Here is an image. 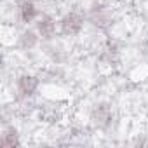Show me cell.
<instances>
[{
    "instance_id": "obj_1",
    "label": "cell",
    "mask_w": 148,
    "mask_h": 148,
    "mask_svg": "<svg viewBox=\"0 0 148 148\" xmlns=\"http://www.w3.org/2000/svg\"><path fill=\"white\" fill-rule=\"evenodd\" d=\"M89 21L98 28H108L112 25V11L103 4H94L89 11Z\"/></svg>"
},
{
    "instance_id": "obj_2",
    "label": "cell",
    "mask_w": 148,
    "mask_h": 148,
    "mask_svg": "<svg viewBox=\"0 0 148 148\" xmlns=\"http://www.w3.org/2000/svg\"><path fill=\"white\" fill-rule=\"evenodd\" d=\"M61 32L64 35H77L82 26H84V18L77 12H68L63 19H61Z\"/></svg>"
},
{
    "instance_id": "obj_3",
    "label": "cell",
    "mask_w": 148,
    "mask_h": 148,
    "mask_svg": "<svg viewBox=\"0 0 148 148\" xmlns=\"http://www.w3.org/2000/svg\"><path fill=\"white\" fill-rule=\"evenodd\" d=\"M91 119H92L94 125H98V127H108L110 122H112V108H110V105H106V103L98 105L92 110Z\"/></svg>"
},
{
    "instance_id": "obj_4",
    "label": "cell",
    "mask_w": 148,
    "mask_h": 148,
    "mask_svg": "<svg viewBox=\"0 0 148 148\" xmlns=\"http://www.w3.org/2000/svg\"><path fill=\"white\" fill-rule=\"evenodd\" d=\"M38 87V79L32 75H21L18 79V91L23 96H32Z\"/></svg>"
},
{
    "instance_id": "obj_5",
    "label": "cell",
    "mask_w": 148,
    "mask_h": 148,
    "mask_svg": "<svg viewBox=\"0 0 148 148\" xmlns=\"http://www.w3.org/2000/svg\"><path fill=\"white\" fill-rule=\"evenodd\" d=\"M18 14H19V19L23 23H32L38 16V9L35 7V4L32 2V0H23V2L19 4Z\"/></svg>"
},
{
    "instance_id": "obj_6",
    "label": "cell",
    "mask_w": 148,
    "mask_h": 148,
    "mask_svg": "<svg viewBox=\"0 0 148 148\" xmlns=\"http://www.w3.org/2000/svg\"><path fill=\"white\" fill-rule=\"evenodd\" d=\"M38 33L44 38H52L54 33H56V23H54V19H51V18L40 19V23H38Z\"/></svg>"
},
{
    "instance_id": "obj_7",
    "label": "cell",
    "mask_w": 148,
    "mask_h": 148,
    "mask_svg": "<svg viewBox=\"0 0 148 148\" xmlns=\"http://www.w3.org/2000/svg\"><path fill=\"white\" fill-rule=\"evenodd\" d=\"M0 145H2L4 148H14L19 145V139H18V134L14 129H9L2 134V139H0Z\"/></svg>"
},
{
    "instance_id": "obj_8",
    "label": "cell",
    "mask_w": 148,
    "mask_h": 148,
    "mask_svg": "<svg viewBox=\"0 0 148 148\" xmlns=\"http://www.w3.org/2000/svg\"><path fill=\"white\" fill-rule=\"evenodd\" d=\"M37 42H38V37H37V33H35L33 30H28V32H25V33L21 35V47H25V49L35 47Z\"/></svg>"
},
{
    "instance_id": "obj_9",
    "label": "cell",
    "mask_w": 148,
    "mask_h": 148,
    "mask_svg": "<svg viewBox=\"0 0 148 148\" xmlns=\"http://www.w3.org/2000/svg\"><path fill=\"white\" fill-rule=\"evenodd\" d=\"M117 54H119V52H117V47H108V49L105 51V54H103V59H108V61L112 63V61L117 59Z\"/></svg>"
}]
</instances>
